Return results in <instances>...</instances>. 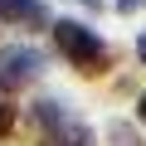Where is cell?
<instances>
[{"mask_svg":"<svg viewBox=\"0 0 146 146\" xmlns=\"http://www.w3.org/2000/svg\"><path fill=\"white\" fill-rule=\"evenodd\" d=\"M44 146H93V131H88V127H78V122H68V127L49 131V136H44Z\"/></svg>","mask_w":146,"mask_h":146,"instance_id":"cell-4","label":"cell"},{"mask_svg":"<svg viewBox=\"0 0 146 146\" xmlns=\"http://www.w3.org/2000/svg\"><path fill=\"white\" fill-rule=\"evenodd\" d=\"M117 10L122 15H136V10H146V0H117Z\"/></svg>","mask_w":146,"mask_h":146,"instance_id":"cell-8","label":"cell"},{"mask_svg":"<svg viewBox=\"0 0 146 146\" xmlns=\"http://www.w3.org/2000/svg\"><path fill=\"white\" fill-rule=\"evenodd\" d=\"M136 54H141V63H146V34H141V39H136Z\"/></svg>","mask_w":146,"mask_h":146,"instance_id":"cell-9","label":"cell"},{"mask_svg":"<svg viewBox=\"0 0 146 146\" xmlns=\"http://www.w3.org/2000/svg\"><path fill=\"white\" fill-rule=\"evenodd\" d=\"M54 44H58V54L78 73H88V78H98V73L107 68V44L98 39V29H88L78 20H58L54 25Z\"/></svg>","mask_w":146,"mask_h":146,"instance_id":"cell-1","label":"cell"},{"mask_svg":"<svg viewBox=\"0 0 146 146\" xmlns=\"http://www.w3.org/2000/svg\"><path fill=\"white\" fill-rule=\"evenodd\" d=\"M136 117H141V122H146V93H141V107H136Z\"/></svg>","mask_w":146,"mask_h":146,"instance_id":"cell-10","label":"cell"},{"mask_svg":"<svg viewBox=\"0 0 146 146\" xmlns=\"http://www.w3.org/2000/svg\"><path fill=\"white\" fill-rule=\"evenodd\" d=\"M44 73V54L39 49H25V44H5L0 49V88L15 93V88H29Z\"/></svg>","mask_w":146,"mask_h":146,"instance_id":"cell-2","label":"cell"},{"mask_svg":"<svg viewBox=\"0 0 146 146\" xmlns=\"http://www.w3.org/2000/svg\"><path fill=\"white\" fill-rule=\"evenodd\" d=\"M0 20H15V25H44L49 10L39 0H0Z\"/></svg>","mask_w":146,"mask_h":146,"instance_id":"cell-3","label":"cell"},{"mask_svg":"<svg viewBox=\"0 0 146 146\" xmlns=\"http://www.w3.org/2000/svg\"><path fill=\"white\" fill-rule=\"evenodd\" d=\"M112 146H136V136H131V127H122V122H112Z\"/></svg>","mask_w":146,"mask_h":146,"instance_id":"cell-6","label":"cell"},{"mask_svg":"<svg viewBox=\"0 0 146 146\" xmlns=\"http://www.w3.org/2000/svg\"><path fill=\"white\" fill-rule=\"evenodd\" d=\"M10 122H15V107L5 102V107H0V136H5V131H10Z\"/></svg>","mask_w":146,"mask_h":146,"instance_id":"cell-7","label":"cell"},{"mask_svg":"<svg viewBox=\"0 0 146 146\" xmlns=\"http://www.w3.org/2000/svg\"><path fill=\"white\" fill-rule=\"evenodd\" d=\"M34 117H39V127H49V131L68 127V112H63L58 98H39V102H34Z\"/></svg>","mask_w":146,"mask_h":146,"instance_id":"cell-5","label":"cell"}]
</instances>
